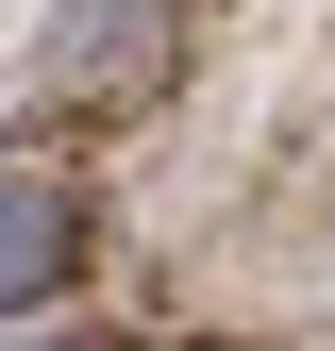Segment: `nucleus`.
Masks as SVG:
<instances>
[{"label":"nucleus","instance_id":"obj_1","mask_svg":"<svg viewBox=\"0 0 335 351\" xmlns=\"http://www.w3.org/2000/svg\"><path fill=\"white\" fill-rule=\"evenodd\" d=\"M101 268V201L67 184L51 151H0V318H34L51 285Z\"/></svg>","mask_w":335,"mask_h":351},{"label":"nucleus","instance_id":"obj_2","mask_svg":"<svg viewBox=\"0 0 335 351\" xmlns=\"http://www.w3.org/2000/svg\"><path fill=\"white\" fill-rule=\"evenodd\" d=\"M168 67H185V17L168 0H84L51 34V101H101V117H151Z\"/></svg>","mask_w":335,"mask_h":351}]
</instances>
